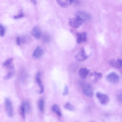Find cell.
<instances>
[{
    "label": "cell",
    "instance_id": "cell-14",
    "mask_svg": "<svg viewBox=\"0 0 122 122\" xmlns=\"http://www.w3.org/2000/svg\"><path fill=\"white\" fill-rule=\"evenodd\" d=\"M43 50L40 46H38L34 51L33 54V56L34 57L38 58L40 57L43 54Z\"/></svg>",
    "mask_w": 122,
    "mask_h": 122
},
{
    "label": "cell",
    "instance_id": "cell-22",
    "mask_svg": "<svg viewBox=\"0 0 122 122\" xmlns=\"http://www.w3.org/2000/svg\"><path fill=\"white\" fill-rule=\"evenodd\" d=\"M14 72L13 71H10L8 72L7 74L4 76V79L5 80L9 79L13 77L14 75Z\"/></svg>",
    "mask_w": 122,
    "mask_h": 122
},
{
    "label": "cell",
    "instance_id": "cell-9",
    "mask_svg": "<svg viewBox=\"0 0 122 122\" xmlns=\"http://www.w3.org/2000/svg\"><path fill=\"white\" fill-rule=\"evenodd\" d=\"M76 36L77 42L78 44L85 42L86 41V32L78 33Z\"/></svg>",
    "mask_w": 122,
    "mask_h": 122
},
{
    "label": "cell",
    "instance_id": "cell-6",
    "mask_svg": "<svg viewBox=\"0 0 122 122\" xmlns=\"http://www.w3.org/2000/svg\"><path fill=\"white\" fill-rule=\"evenodd\" d=\"M41 75V72L38 71L37 73L36 76V82L40 88V90L38 93L39 94L43 93L44 91V86L40 78Z\"/></svg>",
    "mask_w": 122,
    "mask_h": 122
},
{
    "label": "cell",
    "instance_id": "cell-25",
    "mask_svg": "<svg viewBox=\"0 0 122 122\" xmlns=\"http://www.w3.org/2000/svg\"><path fill=\"white\" fill-rule=\"evenodd\" d=\"M68 93V88L66 85H65L62 94L63 96L67 95Z\"/></svg>",
    "mask_w": 122,
    "mask_h": 122
},
{
    "label": "cell",
    "instance_id": "cell-8",
    "mask_svg": "<svg viewBox=\"0 0 122 122\" xmlns=\"http://www.w3.org/2000/svg\"><path fill=\"white\" fill-rule=\"evenodd\" d=\"M82 91L85 95L87 96L91 97L93 95V89L91 86L89 84L85 85L83 88Z\"/></svg>",
    "mask_w": 122,
    "mask_h": 122
},
{
    "label": "cell",
    "instance_id": "cell-19",
    "mask_svg": "<svg viewBox=\"0 0 122 122\" xmlns=\"http://www.w3.org/2000/svg\"><path fill=\"white\" fill-rule=\"evenodd\" d=\"M52 111L58 116H61V113L59 106L56 104H54L52 107Z\"/></svg>",
    "mask_w": 122,
    "mask_h": 122
},
{
    "label": "cell",
    "instance_id": "cell-27",
    "mask_svg": "<svg viewBox=\"0 0 122 122\" xmlns=\"http://www.w3.org/2000/svg\"><path fill=\"white\" fill-rule=\"evenodd\" d=\"M16 42L17 44L20 45V44L21 40L20 37L19 36H18L16 38Z\"/></svg>",
    "mask_w": 122,
    "mask_h": 122
},
{
    "label": "cell",
    "instance_id": "cell-20",
    "mask_svg": "<svg viewBox=\"0 0 122 122\" xmlns=\"http://www.w3.org/2000/svg\"><path fill=\"white\" fill-rule=\"evenodd\" d=\"M64 107L65 109L69 111H73L75 109L74 107L69 102H67L66 103Z\"/></svg>",
    "mask_w": 122,
    "mask_h": 122
},
{
    "label": "cell",
    "instance_id": "cell-17",
    "mask_svg": "<svg viewBox=\"0 0 122 122\" xmlns=\"http://www.w3.org/2000/svg\"><path fill=\"white\" fill-rule=\"evenodd\" d=\"M21 105L23 107L26 113H28L30 110V103L27 101L23 102Z\"/></svg>",
    "mask_w": 122,
    "mask_h": 122
},
{
    "label": "cell",
    "instance_id": "cell-3",
    "mask_svg": "<svg viewBox=\"0 0 122 122\" xmlns=\"http://www.w3.org/2000/svg\"><path fill=\"white\" fill-rule=\"evenodd\" d=\"M5 107L8 116L11 117L13 115V109L12 104L10 100L8 98L5 99Z\"/></svg>",
    "mask_w": 122,
    "mask_h": 122
},
{
    "label": "cell",
    "instance_id": "cell-29",
    "mask_svg": "<svg viewBox=\"0 0 122 122\" xmlns=\"http://www.w3.org/2000/svg\"><path fill=\"white\" fill-rule=\"evenodd\" d=\"M117 61L119 63L120 66L122 67V60L118 59L117 60Z\"/></svg>",
    "mask_w": 122,
    "mask_h": 122
},
{
    "label": "cell",
    "instance_id": "cell-30",
    "mask_svg": "<svg viewBox=\"0 0 122 122\" xmlns=\"http://www.w3.org/2000/svg\"><path fill=\"white\" fill-rule=\"evenodd\" d=\"M34 4H36L37 2L36 0H30Z\"/></svg>",
    "mask_w": 122,
    "mask_h": 122
},
{
    "label": "cell",
    "instance_id": "cell-7",
    "mask_svg": "<svg viewBox=\"0 0 122 122\" xmlns=\"http://www.w3.org/2000/svg\"><path fill=\"white\" fill-rule=\"evenodd\" d=\"M76 16L81 18L83 21H86L90 20L91 17V15L88 13L81 10L78 11L76 13Z\"/></svg>",
    "mask_w": 122,
    "mask_h": 122
},
{
    "label": "cell",
    "instance_id": "cell-13",
    "mask_svg": "<svg viewBox=\"0 0 122 122\" xmlns=\"http://www.w3.org/2000/svg\"><path fill=\"white\" fill-rule=\"evenodd\" d=\"M90 71L89 70L86 68H81L79 71V76L82 78L85 79L88 75Z\"/></svg>",
    "mask_w": 122,
    "mask_h": 122
},
{
    "label": "cell",
    "instance_id": "cell-26",
    "mask_svg": "<svg viewBox=\"0 0 122 122\" xmlns=\"http://www.w3.org/2000/svg\"><path fill=\"white\" fill-rule=\"evenodd\" d=\"M23 16V14L21 12V13L19 14L16 15L14 16L13 17V18L14 19H17L21 18Z\"/></svg>",
    "mask_w": 122,
    "mask_h": 122
},
{
    "label": "cell",
    "instance_id": "cell-10",
    "mask_svg": "<svg viewBox=\"0 0 122 122\" xmlns=\"http://www.w3.org/2000/svg\"><path fill=\"white\" fill-rule=\"evenodd\" d=\"M58 5L61 7L66 8L70 6L73 3V0H56Z\"/></svg>",
    "mask_w": 122,
    "mask_h": 122
},
{
    "label": "cell",
    "instance_id": "cell-11",
    "mask_svg": "<svg viewBox=\"0 0 122 122\" xmlns=\"http://www.w3.org/2000/svg\"><path fill=\"white\" fill-rule=\"evenodd\" d=\"M32 35L37 39H39L41 37V33L39 28L37 26L34 27L31 31Z\"/></svg>",
    "mask_w": 122,
    "mask_h": 122
},
{
    "label": "cell",
    "instance_id": "cell-16",
    "mask_svg": "<svg viewBox=\"0 0 122 122\" xmlns=\"http://www.w3.org/2000/svg\"><path fill=\"white\" fill-rule=\"evenodd\" d=\"M37 106L39 110L41 112H43L44 109V102L42 98L40 99L37 103Z\"/></svg>",
    "mask_w": 122,
    "mask_h": 122
},
{
    "label": "cell",
    "instance_id": "cell-2",
    "mask_svg": "<svg viewBox=\"0 0 122 122\" xmlns=\"http://www.w3.org/2000/svg\"><path fill=\"white\" fill-rule=\"evenodd\" d=\"M88 57V56L86 54L84 49L83 47L81 49L80 52L74 56V58L76 60L79 62L84 61L86 60Z\"/></svg>",
    "mask_w": 122,
    "mask_h": 122
},
{
    "label": "cell",
    "instance_id": "cell-18",
    "mask_svg": "<svg viewBox=\"0 0 122 122\" xmlns=\"http://www.w3.org/2000/svg\"><path fill=\"white\" fill-rule=\"evenodd\" d=\"M109 63L111 66L117 69L120 68V66L119 63L114 59H112L109 61Z\"/></svg>",
    "mask_w": 122,
    "mask_h": 122
},
{
    "label": "cell",
    "instance_id": "cell-28",
    "mask_svg": "<svg viewBox=\"0 0 122 122\" xmlns=\"http://www.w3.org/2000/svg\"><path fill=\"white\" fill-rule=\"evenodd\" d=\"M117 98L119 101L122 103V93L119 94L118 95Z\"/></svg>",
    "mask_w": 122,
    "mask_h": 122
},
{
    "label": "cell",
    "instance_id": "cell-15",
    "mask_svg": "<svg viewBox=\"0 0 122 122\" xmlns=\"http://www.w3.org/2000/svg\"><path fill=\"white\" fill-rule=\"evenodd\" d=\"M90 76H94V79L93 80L94 83H96L98 79L101 78L102 77V74L100 72L95 71L92 72L90 74Z\"/></svg>",
    "mask_w": 122,
    "mask_h": 122
},
{
    "label": "cell",
    "instance_id": "cell-21",
    "mask_svg": "<svg viewBox=\"0 0 122 122\" xmlns=\"http://www.w3.org/2000/svg\"><path fill=\"white\" fill-rule=\"evenodd\" d=\"M19 112L20 114L22 117L23 119H25V113H26L23 107L21 105L20 108Z\"/></svg>",
    "mask_w": 122,
    "mask_h": 122
},
{
    "label": "cell",
    "instance_id": "cell-24",
    "mask_svg": "<svg viewBox=\"0 0 122 122\" xmlns=\"http://www.w3.org/2000/svg\"><path fill=\"white\" fill-rule=\"evenodd\" d=\"M0 36L3 37L5 35V29L4 27L2 25H0Z\"/></svg>",
    "mask_w": 122,
    "mask_h": 122
},
{
    "label": "cell",
    "instance_id": "cell-12",
    "mask_svg": "<svg viewBox=\"0 0 122 122\" xmlns=\"http://www.w3.org/2000/svg\"><path fill=\"white\" fill-rule=\"evenodd\" d=\"M13 59L12 58H8L3 63V66L9 70H12L14 68V66L12 63Z\"/></svg>",
    "mask_w": 122,
    "mask_h": 122
},
{
    "label": "cell",
    "instance_id": "cell-1",
    "mask_svg": "<svg viewBox=\"0 0 122 122\" xmlns=\"http://www.w3.org/2000/svg\"><path fill=\"white\" fill-rule=\"evenodd\" d=\"M83 21L81 18L76 16L75 17L71 18L69 19L68 24L69 26L72 27L77 28L81 25Z\"/></svg>",
    "mask_w": 122,
    "mask_h": 122
},
{
    "label": "cell",
    "instance_id": "cell-23",
    "mask_svg": "<svg viewBox=\"0 0 122 122\" xmlns=\"http://www.w3.org/2000/svg\"><path fill=\"white\" fill-rule=\"evenodd\" d=\"M43 40L44 42L48 43L50 41V37L48 34H45L43 36Z\"/></svg>",
    "mask_w": 122,
    "mask_h": 122
},
{
    "label": "cell",
    "instance_id": "cell-4",
    "mask_svg": "<svg viewBox=\"0 0 122 122\" xmlns=\"http://www.w3.org/2000/svg\"><path fill=\"white\" fill-rule=\"evenodd\" d=\"M107 80L112 83H116L119 80V77L118 74L115 72H112L109 74L106 77Z\"/></svg>",
    "mask_w": 122,
    "mask_h": 122
},
{
    "label": "cell",
    "instance_id": "cell-5",
    "mask_svg": "<svg viewBox=\"0 0 122 122\" xmlns=\"http://www.w3.org/2000/svg\"><path fill=\"white\" fill-rule=\"evenodd\" d=\"M96 96L101 104L106 105L108 103L109 98L107 95L100 92H98L96 93Z\"/></svg>",
    "mask_w": 122,
    "mask_h": 122
}]
</instances>
